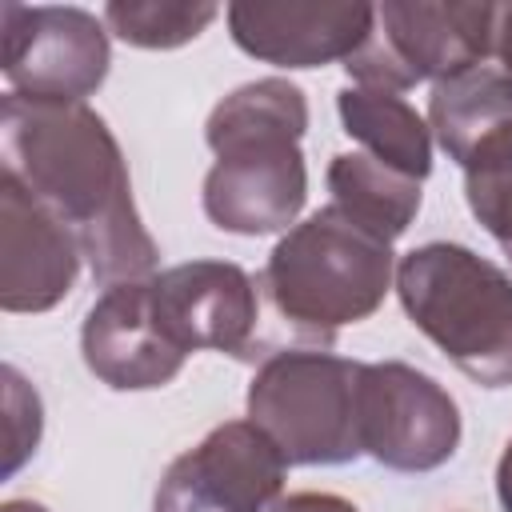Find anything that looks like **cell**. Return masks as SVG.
<instances>
[{"label":"cell","mask_w":512,"mask_h":512,"mask_svg":"<svg viewBox=\"0 0 512 512\" xmlns=\"http://www.w3.org/2000/svg\"><path fill=\"white\" fill-rule=\"evenodd\" d=\"M308 128L304 92L288 80H252L208 116L216 164L204 176V212L236 236H268L296 220L308 196L300 136Z\"/></svg>","instance_id":"cell-2"},{"label":"cell","mask_w":512,"mask_h":512,"mask_svg":"<svg viewBox=\"0 0 512 512\" xmlns=\"http://www.w3.org/2000/svg\"><path fill=\"white\" fill-rule=\"evenodd\" d=\"M272 512H356V504H348L332 492H296L288 500H276Z\"/></svg>","instance_id":"cell-20"},{"label":"cell","mask_w":512,"mask_h":512,"mask_svg":"<svg viewBox=\"0 0 512 512\" xmlns=\"http://www.w3.org/2000/svg\"><path fill=\"white\" fill-rule=\"evenodd\" d=\"M4 472H16L40 440V396L20 380L16 368H4Z\"/></svg>","instance_id":"cell-19"},{"label":"cell","mask_w":512,"mask_h":512,"mask_svg":"<svg viewBox=\"0 0 512 512\" xmlns=\"http://www.w3.org/2000/svg\"><path fill=\"white\" fill-rule=\"evenodd\" d=\"M148 296L160 332L180 356L188 352H228L240 360L260 356V292L244 268L224 260H188L148 276Z\"/></svg>","instance_id":"cell-8"},{"label":"cell","mask_w":512,"mask_h":512,"mask_svg":"<svg viewBox=\"0 0 512 512\" xmlns=\"http://www.w3.org/2000/svg\"><path fill=\"white\" fill-rule=\"evenodd\" d=\"M496 44L492 4H380L368 40L344 60L360 88L400 92L480 68Z\"/></svg>","instance_id":"cell-6"},{"label":"cell","mask_w":512,"mask_h":512,"mask_svg":"<svg viewBox=\"0 0 512 512\" xmlns=\"http://www.w3.org/2000/svg\"><path fill=\"white\" fill-rule=\"evenodd\" d=\"M340 120L352 140L364 144V152L412 180H424L432 172V140L416 108L384 88H344L340 92Z\"/></svg>","instance_id":"cell-15"},{"label":"cell","mask_w":512,"mask_h":512,"mask_svg":"<svg viewBox=\"0 0 512 512\" xmlns=\"http://www.w3.org/2000/svg\"><path fill=\"white\" fill-rule=\"evenodd\" d=\"M460 444L456 400L400 360L360 372V448L396 472H432Z\"/></svg>","instance_id":"cell-7"},{"label":"cell","mask_w":512,"mask_h":512,"mask_svg":"<svg viewBox=\"0 0 512 512\" xmlns=\"http://www.w3.org/2000/svg\"><path fill=\"white\" fill-rule=\"evenodd\" d=\"M332 204L380 240H396L420 212V180L372 160L368 152H340L328 164Z\"/></svg>","instance_id":"cell-16"},{"label":"cell","mask_w":512,"mask_h":512,"mask_svg":"<svg viewBox=\"0 0 512 512\" xmlns=\"http://www.w3.org/2000/svg\"><path fill=\"white\" fill-rule=\"evenodd\" d=\"M392 284V244L336 204L296 224L256 276L268 308L296 344L328 348L344 324L372 316Z\"/></svg>","instance_id":"cell-3"},{"label":"cell","mask_w":512,"mask_h":512,"mask_svg":"<svg viewBox=\"0 0 512 512\" xmlns=\"http://www.w3.org/2000/svg\"><path fill=\"white\" fill-rule=\"evenodd\" d=\"M4 512H48V508H40L32 500H12V504H4Z\"/></svg>","instance_id":"cell-23"},{"label":"cell","mask_w":512,"mask_h":512,"mask_svg":"<svg viewBox=\"0 0 512 512\" xmlns=\"http://www.w3.org/2000/svg\"><path fill=\"white\" fill-rule=\"evenodd\" d=\"M284 464L264 428L228 420L168 464L152 512H264L284 484Z\"/></svg>","instance_id":"cell-9"},{"label":"cell","mask_w":512,"mask_h":512,"mask_svg":"<svg viewBox=\"0 0 512 512\" xmlns=\"http://www.w3.org/2000/svg\"><path fill=\"white\" fill-rule=\"evenodd\" d=\"M80 244L12 176H0V304L8 312H48L76 280Z\"/></svg>","instance_id":"cell-11"},{"label":"cell","mask_w":512,"mask_h":512,"mask_svg":"<svg viewBox=\"0 0 512 512\" xmlns=\"http://www.w3.org/2000/svg\"><path fill=\"white\" fill-rule=\"evenodd\" d=\"M364 364L320 348L276 352L248 388V420L272 436L288 464H348L360 448Z\"/></svg>","instance_id":"cell-5"},{"label":"cell","mask_w":512,"mask_h":512,"mask_svg":"<svg viewBox=\"0 0 512 512\" xmlns=\"http://www.w3.org/2000/svg\"><path fill=\"white\" fill-rule=\"evenodd\" d=\"M0 64L16 96L84 100L108 76V40L84 8H0Z\"/></svg>","instance_id":"cell-10"},{"label":"cell","mask_w":512,"mask_h":512,"mask_svg":"<svg viewBox=\"0 0 512 512\" xmlns=\"http://www.w3.org/2000/svg\"><path fill=\"white\" fill-rule=\"evenodd\" d=\"M492 52L504 60V76H512V4L496 8V44Z\"/></svg>","instance_id":"cell-21"},{"label":"cell","mask_w":512,"mask_h":512,"mask_svg":"<svg viewBox=\"0 0 512 512\" xmlns=\"http://www.w3.org/2000/svg\"><path fill=\"white\" fill-rule=\"evenodd\" d=\"M4 172H12L80 244L92 276L112 288L148 280V236L116 136L84 100L4 96Z\"/></svg>","instance_id":"cell-1"},{"label":"cell","mask_w":512,"mask_h":512,"mask_svg":"<svg viewBox=\"0 0 512 512\" xmlns=\"http://www.w3.org/2000/svg\"><path fill=\"white\" fill-rule=\"evenodd\" d=\"M464 192L472 216L512 256V128L476 148L464 164Z\"/></svg>","instance_id":"cell-17"},{"label":"cell","mask_w":512,"mask_h":512,"mask_svg":"<svg viewBox=\"0 0 512 512\" xmlns=\"http://www.w3.org/2000/svg\"><path fill=\"white\" fill-rule=\"evenodd\" d=\"M80 348H84V364L92 368V376H100L116 392L160 388L188 360L160 332L148 280L104 288V296L88 308Z\"/></svg>","instance_id":"cell-12"},{"label":"cell","mask_w":512,"mask_h":512,"mask_svg":"<svg viewBox=\"0 0 512 512\" xmlns=\"http://www.w3.org/2000/svg\"><path fill=\"white\" fill-rule=\"evenodd\" d=\"M496 496H500L504 512H512V440H508V448L496 464Z\"/></svg>","instance_id":"cell-22"},{"label":"cell","mask_w":512,"mask_h":512,"mask_svg":"<svg viewBox=\"0 0 512 512\" xmlns=\"http://www.w3.org/2000/svg\"><path fill=\"white\" fill-rule=\"evenodd\" d=\"M408 320L476 384H512V280L460 244L412 248L396 268Z\"/></svg>","instance_id":"cell-4"},{"label":"cell","mask_w":512,"mask_h":512,"mask_svg":"<svg viewBox=\"0 0 512 512\" xmlns=\"http://www.w3.org/2000/svg\"><path fill=\"white\" fill-rule=\"evenodd\" d=\"M368 4H232V40L280 68H316L348 60L372 32Z\"/></svg>","instance_id":"cell-13"},{"label":"cell","mask_w":512,"mask_h":512,"mask_svg":"<svg viewBox=\"0 0 512 512\" xmlns=\"http://www.w3.org/2000/svg\"><path fill=\"white\" fill-rule=\"evenodd\" d=\"M212 4H108V28L136 48H176L212 24Z\"/></svg>","instance_id":"cell-18"},{"label":"cell","mask_w":512,"mask_h":512,"mask_svg":"<svg viewBox=\"0 0 512 512\" xmlns=\"http://www.w3.org/2000/svg\"><path fill=\"white\" fill-rule=\"evenodd\" d=\"M428 120L440 148L464 168L476 148L512 128V76L492 68H472L440 80L428 100Z\"/></svg>","instance_id":"cell-14"}]
</instances>
